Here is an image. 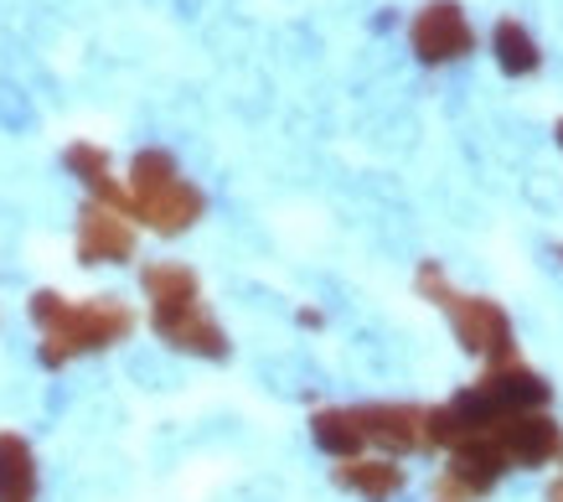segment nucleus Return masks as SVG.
<instances>
[{"instance_id": "obj_1", "label": "nucleus", "mask_w": 563, "mask_h": 502, "mask_svg": "<svg viewBox=\"0 0 563 502\" xmlns=\"http://www.w3.org/2000/svg\"><path fill=\"white\" fill-rule=\"evenodd\" d=\"M32 316H36V327L47 331V342H42V363L47 368H63L73 352H99V347H114L120 337L135 331L130 306H120L114 295L88 301V306H68L57 291H36L32 295Z\"/></svg>"}, {"instance_id": "obj_2", "label": "nucleus", "mask_w": 563, "mask_h": 502, "mask_svg": "<svg viewBox=\"0 0 563 502\" xmlns=\"http://www.w3.org/2000/svg\"><path fill=\"white\" fill-rule=\"evenodd\" d=\"M419 291H424L429 301H440L444 312H450V327H455V337H461L465 352L492 358V363L512 358V321H507V312H501L496 301H486V295H455L450 285H444V275L434 270V264L419 270Z\"/></svg>"}, {"instance_id": "obj_3", "label": "nucleus", "mask_w": 563, "mask_h": 502, "mask_svg": "<svg viewBox=\"0 0 563 502\" xmlns=\"http://www.w3.org/2000/svg\"><path fill=\"white\" fill-rule=\"evenodd\" d=\"M486 440L507 456V467H543V461L563 456L559 425L548 415H538V410H512V415H501L492 430H486Z\"/></svg>"}, {"instance_id": "obj_4", "label": "nucleus", "mask_w": 563, "mask_h": 502, "mask_svg": "<svg viewBox=\"0 0 563 502\" xmlns=\"http://www.w3.org/2000/svg\"><path fill=\"white\" fill-rule=\"evenodd\" d=\"M409 42L419 63H455V57L476 53V32H471V21H465L455 0H429L424 11L413 17Z\"/></svg>"}, {"instance_id": "obj_5", "label": "nucleus", "mask_w": 563, "mask_h": 502, "mask_svg": "<svg viewBox=\"0 0 563 502\" xmlns=\"http://www.w3.org/2000/svg\"><path fill=\"white\" fill-rule=\"evenodd\" d=\"M78 254L84 264H120L135 254V228L124 223V212L103 208V203H88L84 218H78Z\"/></svg>"}, {"instance_id": "obj_6", "label": "nucleus", "mask_w": 563, "mask_h": 502, "mask_svg": "<svg viewBox=\"0 0 563 502\" xmlns=\"http://www.w3.org/2000/svg\"><path fill=\"white\" fill-rule=\"evenodd\" d=\"M140 285H145V295H151V321L155 331L176 327L181 316L197 312V275H191L187 264H151L145 275H140Z\"/></svg>"}, {"instance_id": "obj_7", "label": "nucleus", "mask_w": 563, "mask_h": 502, "mask_svg": "<svg viewBox=\"0 0 563 502\" xmlns=\"http://www.w3.org/2000/svg\"><path fill=\"white\" fill-rule=\"evenodd\" d=\"M202 208H207V197L191 187V182H181V176H176L172 187L145 192V197H130V212H140L155 233H187V228L202 218Z\"/></svg>"}, {"instance_id": "obj_8", "label": "nucleus", "mask_w": 563, "mask_h": 502, "mask_svg": "<svg viewBox=\"0 0 563 502\" xmlns=\"http://www.w3.org/2000/svg\"><path fill=\"white\" fill-rule=\"evenodd\" d=\"M352 415H357L362 440H377L388 450L424 446V410H413V404H367V410H352Z\"/></svg>"}, {"instance_id": "obj_9", "label": "nucleus", "mask_w": 563, "mask_h": 502, "mask_svg": "<svg viewBox=\"0 0 563 502\" xmlns=\"http://www.w3.org/2000/svg\"><path fill=\"white\" fill-rule=\"evenodd\" d=\"M481 389L512 415V410H543L548 404V383L543 373H532L528 363H517V358H501V363H492V373L481 379Z\"/></svg>"}, {"instance_id": "obj_10", "label": "nucleus", "mask_w": 563, "mask_h": 502, "mask_svg": "<svg viewBox=\"0 0 563 502\" xmlns=\"http://www.w3.org/2000/svg\"><path fill=\"white\" fill-rule=\"evenodd\" d=\"M450 477L471 492V498H486L496 482H501V471H507V456L486 440V435H476V440H461V446L450 450Z\"/></svg>"}, {"instance_id": "obj_11", "label": "nucleus", "mask_w": 563, "mask_h": 502, "mask_svg": "<svg viewBox=\"0 0 563 502\" xmlns=\"http://www.w3.org/2000/svg\"><path fill=\"white\" fill-rule=\"evenodd\" d=\"M36 498V461L21 435H0V502Z\"/></svg>"}, {"instance_id": "obj_12", "label": "nucleus", "mask_w": 563, "mask_h": 502, "mask_svg": "<svg viewBox=\"0 0 563 502\" xmlns=\"http://www.w3.org/2000/svg\"><path fill=\"white\" fill-rule=\"evenodd\" d=\"M68 172H73V176H84L88 187L99 192L103 208L130 212V192H124L120 182L109 176V156H103L99 145H84V140H78V145H68Z\"/></svg>"}, {"instance_id": "obj_13", "label": "nucleus", "mask_w": 563, "mask_h": 502, "mask_svg": "<svg viewBox=\"0 0 563 502\" xmlns=\"http://www.w3.org/2000/svg\"><path fill=\"white\" fill-rule=\"evenodd\" d=\"M161 337L172 347H181V352H197V358H228V337H222V327L202 312V306L191 316H181L176 327H166Z\"/></svg>"}, {"instance_id": "obj_14", "label": "nucleus", "mask_w": 563, "mask_h": 502, "mask_svg": "<svg viewBox=\"0 0 563 502\" xmlns=\"http://www.w3.org/2000/svg\"><path fill=\"white\" fill-rule=\"evenodd\" d=\"M336 482L362 492L367 502H388L404 487V467H393V461H346V467H336Z\"/></svg>"}, {"instance_id": "obj_15", "label": "nucleus", "mask_w": 563, "mask_h": 502, "mask_svg": "<svg viewBox=\"0 0 563 502\" xmlns=\"http://www.w3.org/2000/svg\"><path fill=\"white\" fill-rule=\"evenodd\" d=\"M310 435H316V446H321L325 456H342V461H352L362 450V430H357V415H352V410H321V415L310 419Z\"/></svg>"}, {"instance_id": "obj_16", "label": "nucleus", "mask_w": 563, "mask_h": 502, "mask_svg": "<svg viewBox=\"0 0 563 502\" xmlns=\"http://www.w3.org/2000/svg\"><path fill=\"white\" fill-rule=\"evenodd\" d=\"M492 47H496V63L507 73H538V63H543V53H538V42L528 36V26H517L512 17L507 21H496V32H492Z\"/></svg>"}, {"instance_id": "obj_17", "label": "nucleus", "mask_w": 563, "mask_h": 502, "mask_svg": "<svg viewBox=\"0 0 563 502\" xmlns=\"http://www.w3.org/2000/svg\"><path fill=\"white\" fill-rule=\"evenodd\" d=\"M176 182V161L172 151H140L135 172H130V197H145V192H161Z\"/></svg>"}, {"instance_id": "obj_18", "label": "nucleus", "mask_w": 563, "mask_h": 502, "mask_svg": "<svg viewBox=\"0 0 563 502\" xmlns=\"http://www.w3.org/2000/svg\"><path fill=\"white\" fill-rule=\"evenodd\" d=\"M434 502H476V498H471V492H465V487L455 482L450 471H444L440 482H434Z\"/></svg>"}, {"instance_id": "obj_19", "label": "nucleus", "mask_w": 563, "mask_h": 502, "mask_svg": "<svg viewBox=\"0 0 563 502\" xmlns=\"http://www.w3.org/2000/svg\"><path fill=\"white\" fill-rule=\"evenodd\" d=\"M548 502H563V477H559L553 487H548Z\"/></svg>"}, {"instance_id": "obj_20", "label": "nucleus", "mask_w": 563, "mask_h": 502, "mask_svg": "<svg viewBox=\"0 0 563 502\" xmlns=\"http://www.w3.org/2000/svg\"><path fill=\"white\" fill-rule=\"evenodd\" d=\"M553 135H559V145H563V120H559V130H553Z\"/></svg>"}, {"instance_id": "obj_21", "label": "nucleus", "mask_w": 563, "mask_h": 502, "mask_svg": "<svg viewBox=\"0 0 563 502\" xmlns=\"http://www.w3.org/2000/svg\"><path fill=\"white\" fill-rule=\"evenodd\" d=\"M559 254H563V249H559Z\"/></svg>"}]
</instances>
